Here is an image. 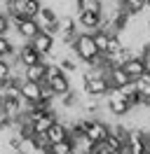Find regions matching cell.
I'll use <instances>...</instances> for the list:
<instances>
[{
	"label": "cell",
	"instance_id": "cell-5",
	"mask_svg": "<svg viewBox=\"0 0 150 154\" xmlns=\"http://www.w3.org/2000/svg\"><path fill=\"white\" fill-rule=\"evenodd\" d=\"M75 23H77V30L80 33H96L103 23L101 12H75Z\"/></svg>",
	"mask_w": 150,
	"mask_h": 154
},
{
	"label": "cell",
	"instance_id": "cell-10",
	"mask_svg": "<svg viewBox=\"0 0 150 154\" xmlns=\"http://www.w3.org/2000/svg\"><path fill=\"white\" fill-rule=\"evenodd\" d=\"M122 70L129 75V79H139L145 70H148V66H145V58H141V56H131L129 61H124L122 63Z\"/></svg>",
	"mask_w": 150,
	"mask_h": 154
},
{
	"label": "cell",
	"instance_id": "cell-29",
	"mask_svg": "<svg viewBox=\"0 0 150 154\" xmlns=\"http://www.w3.org/2000/svg\"><path fill=\"white\" fill-rule=\"evenodd\" d=\"M117 2H124V0H117Z\"/></svg>",
	"mask_w": 150,
	"mask_h": 154
},
{
	"label": "cell",
	"instance_id": "cell-12",
	"mask_svg": "<svg viewBox=\"0 0 150 154\" xmlns=\"http://www.w3.org/2000/svg\"><path fill=\"white\" fill-rule=\"evenodd\" d=\"M45 75H47V58H42L35 66L24 68V79H31V82H45Z\"/></svg>",
	"mask_w": 150,
	"mask_h": 154
},
{
	"label": "cell",
	"instance_id": "cell-19",
	"mask_svg": "<svg viewBox=\"0 0 150 154\" xmlns=\"http://www.w3.org/2000/svg\"><path fill=\"white\" fill-rule=\"evenodd\" d=\"M7 56H14V45L7 35H0V58H7Z\"/></svg>",
	"mask_w": 150,
	"mask_h": 154
},
{
	"label": "cell",
	"instance_id": "cell-28",
	"mask_svg": "<svg viewBox=\"0 0 150 154\" xmlns=\"http://www.w3.org/2000/svg\"><path fill=\"white\" fill-rule=\"evenodd\" d=\"M87 154H96V152H94V149H92V152H87Z\"/></svg>",
	"mask_w": 150,
	"mask_h": 154
},
{
	"label": "cell",
	"instance_id": "cell-13",
	"mask_svg": "<svg viewBox=\"0 0 150 154\" xmlns=\"http://www.w3.org/2000/svg\"><path fill=\"white\" fill-rule=\"evenodd\" d=\"M127 82H134V79H129V75H127L122 68H110V70H108V84H110V89H120V87H124Z\"/></svg>",
	"mask_w": 150,
	"mask_h": 154
},
{
	"label": "cell",
	"instance_id": "cell-23",
	"mask_svg": "<svg viewBox=\"0 0 150 154\" xmlns=\"http://www.w3.org/2000/svg\"><path fill=\"white\" fill-rule=\"evenodd\" d=\"M145 154H150V135H145Z\"/></svg>",
	"mask_w": 150,
	"mask_h": 154
},
{
	"label": "cell",
	"instance_id": "cell-1",
	"mask_svg": "<svg viewBox=\"0 0 150 154\" xmlns=\"http://www.w3.org/2000/svg\"><path fill=\"white\" fill-rule=\"evenodd\" d=\"M47 87L52 89L54 96H61L66 91H70V77L66 75L56 63H47V75H45Z\"/></svg>",
	"mask_w": 150,
	"mask_h": 154
},
{
	"label": "cell",
	"instance_id": "cell-24",
	"mask_svg": "<svg viewBox=\"0 0 150 154\" xmlns=\"http://www.w3.org/2000/svg\"><path fill=\"white\" fill-rule=\"evenodd\" d=\"M145 33L150 35V19H145Z\"/></svg>",
	"mask_w": 150,
	"mask_h": 154
},
{
	"label": "cell",
	"instance_id": "cell-17",
	"mask_svg": "<svg viewBox=\"0 0 150 154\" xmlns=\"http://www.w3.org/2000/svg\"><path fill=\"white\" fill-rule=\"evenodd\" d=\"M101 0H75V12H101Z\"/></svg>",
	"mask_w": 150,
	"mask_h": 154
},
{
	"label": "cell",
	"instance_id": "cell-27",
	"mask_svg": "<svg viewBox=\"0 0 150 154\" xmlns=\"http://www.w3.org/2000/svg\"><path fill=\"white\" fill-rule=\"evenodd\" d=\"M0 154H2V143H0Z\"/></svg>",
	"mask_w": 150,
	"mask_h": 154
},
{
	"label": "cell",
	"instance_id": "cell-8",
	"mask_svg": "<svg viewBox=\"0 0 150 154\" xmlns=\"http://www.w3.org/2000/svg\"><path fill=\"white\" fill-rule=\"evenodd\" d=\"M19 96L26 100L28 105H33L40 100V82H31V79H21L19 82Z\"/></svg>",
	"mask_w": 150,
	"mask_h": 154
},
{
	"label": "cell",
	"instance_id": "cell-15",
	"mask_svg": "<svg viewBox=\"0 0 150 154\" xmlns=\"http://www.w3.org/2000/svg\"><path fill=\"white\" fill-rule=\"evenodd\" d=\"M120 5L129 17H139L141 12H145V0H124Z\"/></svg>",
	"mask_w": 150,
	"mask_h": 154
},
{
	"label": "cell",
	"instance_id": "cell-3",
	"mask_svg": "<svg viewBox=\"0 0 150 154\" xmlns=\"http://www.w3.org/2000/svg\"><path fill=\"white\" fill-rule=\"evenodd\" d=\"M33 19H35L38 28L42 30V33H49V35H54V38H56V33H59V14H56L52 7L42 5Z\"/></svg>",
	"mask_w": 150,
	"mask_h": 154
},
{
	"label": "cell",
	"instance_id": "cell-14",
	"mask_svg": "<svg viewBox=\"0 0 150 154\" xmlns=\"http://www.w3.org/2000/svg\"><path fill=\"white\" fill-rule=\"evenodd\" d=\"M56 66L61 68V70H64L66 75H75V72L80 70V61H77V58H75L73 54H70V56H61Z\"/></svg>",
	"mask_w": 150,
	"mask_h": 154
},
{
	"label": "cell",
	"instance_id": "cell-21",
	"mask_svg": "<svg viewBox=\"0 0 150 154\" xmlns=\"http://www.w3.org/2000/svg\"><path fill=\"white\" fill-rule=\"evenodd\" d=\"M12 28L9 26V17H7V12H0V35H7V30Z\"/></svg>",
	"mask_w": 150,
	"mask_h": 154
},
{
	"label": "cell",
	"instance_id": "cell-22",
	"mask_svg": "<svg viewBox=\"0 0 150 154\" xmlns=\"http://www.w3.org/2000/svg\"><path fill=\"white\" fill-rule=\"evenodd\" d=\"M94 152H96V154H115V152H112V149H110V147H108L106 143H99V145H94Z\"/></svg>",
	"mask_w": 150,
	"mask_h": 154
},
{
	"label": "cell",
	"instance_id": "cell-7",
	"mask_svg": "<svg viewBox=\"0 0 150 154\" xmlns=\"http://www.w3.org/2000/svg\"><path fill=\"white\" fill-rule=\"evenodd\" d=\"M124 154H145V135L131 128L124 140Z\"/></svg>",
	"mask_w": 150,
	"mask_h": 154
},
{
	"label": "cell",
	"instance_id": "cell-26",
	"mask_svg": "<svg viewBox=\"0 0 150 154\" xmlns=\"http://www.w3.org/2000/svg\"><path fill=\"white\" fill-rule=\"evenodd\" d=\"M145 10H150V0H145Z\"/></svg>",
	"mask_w": 150,
	"mask_h": 154
},
{
	"label": "cell",
	"instance_id": "cell-4",
	"mask_svg": "<svg viewBox=\"0 0 150 154\" xmlns=\"http://www.w3.org/2000/svg\"><path fill=\"white\" fill-rule=\"evenodd\" d=\"M40 7H42V0H17V2L7 5V14L21 17V19H33Z\"/></svg>",
	"mask_w": 150,
	"mask_h": 154
},
{
	"label": "cell",
	"instance_id": "cell-16",
	"mask_svg": "<svg viewBox=\"0 0 150 154\" xmlns=\"http://www.w3.org/2000/svg\"><path fill=\"white\" fill-rule=\"evenodd\" d=\"M110 35H112V33H108V30H96V33H92L94 45H96V49H99V54H106L108 42H110Z\"/></svg>",
	"mask_w": 150,
	"mask_h": 154
},
{
	"label": "cell",
	"instance_id": "cell-2",
	"mask_svg": "<svg viewBox=\"0 0 150 154\" xmlns=\"http://www.w3.org/2000/svg\"><path fill=\"white\" fill-rule=\"evenodd\" d=\"M82 124H84V138L89 143L99 145L106 140V135H108V122H103L101 117H84Z\"/></svg>",
	"mask_w": 150,
	"mask_h": 154
},
{
	"label": "cell",
	"instance_id": "cell-18",
	"mask_svg": "<svg viewBox=\"0 0 150 154\" xmlns=\"http://www.w3.org/2000/svg\"><path fill=\"white\" fill-rule=\"evenodd\" d=\"M45 154H73V143H70V138H68V140H61V143H52L47 147Z\"/></svg>",
	"mask_w": 150,
	"mask_h": 154
},
{
	"label": "cell",
	"instance_id": "cell-25",
	"mask_svg": "<svg viewBox=\"0 0 150 154\" xmlns=\"http://www.w3.org/2000/svg\"><path fill=\"white\" fill-rule=\"evenodd\" d=\"M2 2H5V5H12V2H17V0H2Z\"/></svg>",
	"mask_w": 150,
	"mask_h": 154
},
{
	"label": "cell",
	"instance_id": "cell-11",
	"mask_svg": "<svg viewBox=\"0 0 150 154\" xmlns=\"http://www.w3.org/2000/svg\"><path fill=\"white\" fill-rule=\"evenodd\" d=\"M45 135H47V140H49V145L52 143H61V140H68V126L56 119L54 124L45 131Z\"/></svg>",
	"mask_w": 150,
	"mask_h": 154
},
{
	"label": "cell",
	"instance_id": "cell-6",
	"mask_svg": "<svg viewBox=\"0 0 150 154\" xmlns=\"http://www.w3.org/2000/svg\"><path fill=\"white\" fill-rule=\"evenodd\" d=\"M45 56H40L35 49L31 47V42H24L19 49H14V61H17L21 68H28V66H35V63H40Z\"/></svg>",
	"mask_w": 150,
	"mask_h": 154
},
{
	"label": "cell",
	"instance_id": "cell-9",
	"mask_svg": "<svg viewBox=\"0 0 150 154\" xmlns=\"http://www.w3.org/2000/svg\"><path fill=\"white\" fill-rule=\"evenodd\" d=\"M54 42H56L54 35H49V33H42V30H40L35 38L31 40V47L35 49L40 56H47V54H49V51L54 49Z\"/></svg>",
	"mask_w": 150,
	"mask_h": 154
},
{
	"label": "cell",
	"instance_id": "cell-20",
	"mask_svg": "<svg viewBox=\"0 0 150 154\" xmlns=\"http://www.w3.org/2000/svg\"><path fill=\"white\" fill-rule=\"evenodd\" d=\"M12 77V58H0V82Z\"/></svg>",
	"mask_w": 150,
	"mask_h": 154
}]
</instances>
